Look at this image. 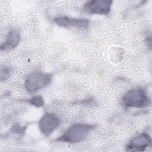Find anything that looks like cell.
Here are the masks:
<instances>
[{"instance_id":"obj_4","label":"cell","mask_w":152,"mask_h":152,"mask_svg":"<svg viewBox=\"0 0 152 152\" xmlns=\"http://www.w3.org/2000/svg\"><path fill=\"white\" fill-rule=\"evenodd\" d=\"M61 124L59 118L54 113H46L38 122L41 132L48 136L52 134Z\"/></svg>"},{"instance_id":"obj_11","label":"cell","mask_w":152,"mask_h":152,"mask_svg":"<svg viewBox=\"0 0 152 152\" xmlns=\"http://www.w3.org/2000/svg\"><path fill=\"white\" fill-rule=\"evenodd\" d=\"M77 103L79 104H83L84 105H90V104H94V99H91V98L89 99H86L84 100H83L82 101H79L78 102H77Z\"/></svg>"},{"instance_id":"obj_9","label":"cell","mask_w":152,"mask_h":152,"mask_svg":"<svg viewBox=\"0 0 152 152\" xmlns=\"http://www.w3.org/2000/svg\"><path fill=\"white\" fill-rule=\"evenodd\" d=\"M28 103L36 107H42L44 105L43 99L41 96H34L27 100Z\"/></svg>"},{"instance_id":"obj_8","label":"cell","mask_w":152,"mask_h":152,"mask_svg":"<svg viewBox=\"0 0 152 152\" xmlns=\"http://www.w3.org/2000/svg\"><path fill=\"white\" fill-rule=\"evenodd\" d=\"M20 34L17 30L12 29L8 33L6 40L1 45V50H8L15 48L20 42Z\"/></svg>"},{"instance_id":"obj_10","label":"cell","mask_w":152,"mask_h":152,"mask_svg":"<svg viewBox=\"0 0 152 152\" xmlns=\"http://www.w3.org/2000/svg\"><path fill=\"white\" fill-rule=\"evenodd\" d=\"M11 69L8 67H4L1 68V81H6L11 75Z\"/></svg>"},{"instance_id":"obj_3","label":"cell","mask_w":152,"mask_h":152,"mask_svg":"<svg viewBox=\"0 0 152 152\" xmlns=\"http://www.w3.org/2000/svg\"><path fill=\"white\" fill-rule=\"evenodd\" d=\"M52 76L50 74L34 72L29 74L24 81V87L29 93H34L46 86L52 81Z\"/></svg>"},{"instance_id":"obj_7","label":"cell","mask_w":152,"mask_h":152,"mask_svg":"<svg viewBox=\"0 0 152 152\" xmlns=\"http://www.w3.org/2000/svg\"><path fill=\"white\" fill-rule=\"evenodd\" d=\"M151 139L146 133H142L133 138L126 146L127 150L144 151L151 145Z\"/></svg>"},{"instance_id":"obj_2","label":"cell","mask_w":152,"mask_h":152,"mask_svg":"<svg viewBox=\"0 0 152 152\" xmlns=\"http://www.w3.org/2000/svg\"><path fill=\"white\" fill-rule=\"evenodd\" d=\"M121 102L126 107L142 108L150 104V99L144 89L137 87L126 93L122 96Z\"/></svg>"},{"instance_id":"obj_1","label":"cell","mask_w":152,"mask_h":152,"mask_svg":"<svg viewBox=\"0 0 152 152\" xmlns=\"http://www.w3.org/2000/svg\"><path fill=\"white\" fill-rule=\"evenodd\" d=\"M96 128L93 124H75L69 127L56 141L71 144L83 141L89 134L90 131Z\"/></svg>"},{"instance_id":"obj_5","label":"cell","mask_w":152,"mask_h":152,"mask_svg":"<svg viewBox=\"0 0 152 152\" xmlns=\"http://www.w3.org/2000/svg\"><path fill=\"white\" fill-rule=\"evenodd\" d=\"M112 1L98 0L87 1L83 7L84 12L90 14L108 15L110 12Z\"/></svg>"},{"instance_id":"obj_6","label":"cell","mask_w":152,"mask_h":152,"mask_svg":"<svg viewBox=\"0 0 152 152\" xmlns=\"http://www.w3.org/2000/svg\"><path fill=\"white\" fill-rule=\"evenodd\" d=\"M53 22L61 27H74L81 30L87 29L90 26V21L87 18H72L67 16L57 17L53 19Z\"/></svg>"}]
</instances>
